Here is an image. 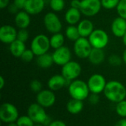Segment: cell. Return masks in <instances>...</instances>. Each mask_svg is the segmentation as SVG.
<instances>
[{"mask_svg": "<svg viewBox=\"0 0 126 126\" xmlns=\"http://www.w3.org/2000/svg\"><path fill=\"white\" fill-rule=\"evenodd\" d=\"M9 50L10 53L17 58H20L22 55V53L26 50V45L25 42L20 41L18 39H16L14 42H13L11 44L9 45Z\"/></svg>", "mask_w": 126, "mask_h": 126, "instance_id": "7402d4cb", "label": "cell"}, {"mask_svg": "<svg viewBox=\"0 0 126 126\" xmlns=\"http://www.w3.org/2000/svg\"><path fill=\"white\" fill-rule=\"evenodd\" d=\"M67 82L68 81L64 78V76L62 74H55L49 79L47 85L49 89L53 91H56L63 88L66 85Z\"/></svg>", "mask_w": 126, "mask_h": 126, "instance_id": "d6986e66", "label": "cell"}, {"mask_svg": "<svg viewBox=\"0 0 126 126\" xmlns=\"http://www.w3.org/2000/svg\"><path fill=\"white\" fill-rule=\"evenodd\" d=\"M30 87L32 91L38 94L42 90V83L38 79H33L30 83Z\"/></svg>", "mask_w": 126, "mask_h": 126, "instance_id": "836d02e7", "label": "cell"}, {"mask_svg": "<svg viewBox=\"0 0 126 126\" xmlns=\"http://www.w3.org/2000/svg\"><path fill=\"white\" fill-rule=\"evenodd\" d=\"M123 62V58L117 54H112L109 57V63L112 66H120Z\"/></svg>", "mask_w": 126, "mask_h": 126, "instance_id": "d6a6232c", "label": "cell"}, {"mask_svg": "<svg viewBox=\"0 0 126 126\" xmlns=\"http://www.w3.org/2000/svg\"><path fill=\"white\" fill-rule=\"evenodd\" d=\"M18 31L10 25H4L0 28V40L2 43L10 45L17 39Z\"/></svg>", "mask_w": 126, "mask_h": 126, "instance_id": "4fadbf2b", "label": "cell"}, {"mask_svg": "<svg viewBox=\"0 0 126 126\" xmlns=\"http://www.w3.org/2000/svg\"><path fill=\"white\" fill-rule=\"evenodd\" d=\"M45 7V0H27L24 10L31 15L41 13Z\"/></svg>", "mask_w": 126, "mask_h": 126, "instance_id": "2e32d148", "label": "cell"}, {"mask_svg": "<svg viewBox=\"0 0 126 126\" xmlns=\"http://www.w3.org/2000/svg\"><path fill=\"white\" fill-rule=\"evenodd\" d=\"M68 91L72 99L82 101L87 99L90 93L87 82H85L80 79L72 81L69 85Z\"/></svg>", "mask_w": 126, "mask_h": 126, "instance_id": "7a4b0ae2", "label": "cell"}, {"mask_svg": "<svg viewBox=\"0 0 126 126\" xmlns=\"http://www.w3.org/2000/svg\"><path fill=\"white\" fill-rule=\"evenodd\" d=\"M116 9L119 16L126 19V0H120Z\"/></svg>", "mask_w": 126, "mask_h": 126, "instance_id": "1f68e13d", "label": "cell"}, {"mask_svg": "<svg viewBox=\"0 0 126 126\" xmlns=\"http://www.w3.org/2000/svg\"><path fill=\"white\" fill-rule=\"evenodd\" d=\"M37 64L41 68L43 69L49 68L54 64L52 53H46L44 54L37 56Z\"/></svg>", "mask_w": 126, "mask_h": 126, "instance_id": "603a6c76", "label": "cell"}, {"mask_svg": "<svg viewBox=\"0 0 126 126\" xmlns=\"http://www.w3.org/2000/svg\"><path fill=\"white\" fill-rule=\"evenodd\" d=\"M64 0H50L49 7L53 10V12H61L65 7Z\"/></svg>", "mask_w": 126, "mask_h": 126, "instance_id": "4316f807", "label": "cell"}, {"mask_svg": "<svg viewBox=\"0 0 126 126\" xmlns=\"http://www.w3.org/2000/svg\"><path fill=\"white\" fill-rule=\"evenodd\" d=\"M48 126H66V123L61 120H55L50 123Z\"/></svg>", "mask_w": 126, "mask_h": 126, "instance_id": "74e56055", "label": "cell"}, {"mask_svg": "<svg viewBox=\"0 0 126 126\" xmlns=\"http://www.w3.org/2000/svg\"><path fill=\"white\" fill-rule=\"evenodd\" d=\"M87 84L91 93L99 94L104 91L107 82L103 75L94 74L89 78Z\"/></svg>", "mask_w": 126, "mask_h": 126, "instance_id": "8fae6325", "label": "cell"}, {"mask_svg": "<svg viewBox=\"0 0 126 126\" xmlns=\"http://www.w3.org/2000/svg\"><path fill=\"white\" fill-rule=\"evenodd\" d=\"M35 56V53H33V51L31 49H26L24 50V52L22 53L20 59L24 62H30L33 60Z\"/></svg>", "mask_w": 126, "mask_h": 126, "instance_id": "4dcf8cb0", "label": "cell"}, {"mask_svg": "<svg viewBox=\"0 0 126 126\" xmlns=\"http://www.w3.org/2000/svg\"><path fill=\"white\" fill-rule=\"evenodd\" d=\"M8 10H9V11H10V13H17L18 11V9L17 8V7L13 3L12 4H10L9 5V7H8Z\"/></svg>", "mask_w": 126, "mask_h": 126, "instance_id": "f35d334b", "label": "cell"}, {"mask_svg": "<svg viewBox=\"0 0 126 126\" xmlns=\"http://www.w3.org/2000/svg\"><path fill=\"white\" fill-rule=\"evenodd\" d=\"M49 41H50L51 48L55 50L57 48L63 46L65 42V37L61 32H59V33H53L52 36L49 38Z\"/></svg>", "mask_w": 126, "mask_h": 126, "instance_id": "d4e9b609", "label": "cell"}, {"mask_svg": "<svg viewBox=\"0 0 126 126\" xmlns=\"http://www.w3.org/2000/svg\"><path fill=\"white\" fill-rule=\"evenodd\" d=\"M45 126L44 125H43V124H36L35 126Z\"/></svg>", "mask_w": 126, "mask_h": 126, "instance_id": "7dc6e473", "label": "cell"}, {"mask_svg": "<svg viewBox=\"0 0 126 126\" xmlns=\"http://www.w3.org/2000/svg\"><path fill=\"white\" fill-rule=\"evenodd\" d=\"M54 63L59 66H63L72 59V53L70 49L66 46H62L57 48L52 53Z\"/></svg>", "mask_w": 126, "mask_h": 126, "instance_id": "7c38bea8", "label": "cell"}, {"mask_svg": "<svg viewBox=\"0 0 126 126\" xmlns=\"http://www.w3.org/2000/svg\"><path fill=\"white\" fill-rule=\"evenodd\" d=\"M103 93L109 101L117 103L126 99V88L122 82L111 80L107 82Z\"/></svg>", "mask_w": 126, "mask_h": 126, "instance_id": "6da1fadb", "label": "cell"}, {"mask_svg": "<svg viewBox=\"0 0 126 126\" xmlns=\"http://www.w3.org/2000/svg\"><path fill=\"white\" fill-rule=\"evenodd\" d=\"M18 126V124L16 123H8V126Z\"/></svg>", "mask_w": 126, "mask_h": 126, "instance_id": "bcb514c9", "label": "cell"}, {"mask_svg": "<svg viewBox=\"0 0 126 126\" xmlns=\"http://www.w3.org/2000/svg\"><path fill=\"white\" fill-rule=\"evenodd\" d=\"M89 102L92 105H96L100 101V97H99V94H92L91 95L89 96Z\"/></svg>", "mask_w": 126, "mask_h": 126, "instance_id": "d590c367", "label": "cell"}, {"mask_svg": "<svg viewBox=\"0 0 126 126\" xmlns=\"http://www.w3.org/2000/svg\"><path fill=\"white\" fill-rule=\"evenodd\" d=\"M29 38V32L27 29H19L17 34V39L25 42Z\"/></svg>", "mask_w": 126, "mask_h": 126, "instance_id": "e575fe53", "label": "cell"}, {"mask_svg": "<svg viewBox=\"0 0 126 126\" xmlns=\"http://www.w3.org/2000/svg\"><path fill=\"white\" fill-rule=\"evenodd\" d=\"M92 46L89 41L88 38L80 37L75 42H74L73 50L76 56L80 59H86L89 57L92 50Z\"/></svg>", "mask_w": 126, "mask_h": 126, "instance_id": "9c48e42d", "label": "cell"}, {"mask_svg": "<svg viewBox=\"0 0 126 126\" xmlns=\"http://www.w3.org/2000/svg\"><path fill=\"white\" fill-rule=\"evenodd\" d=\"M82 72V67L80 63L75 61H69L62 66L61 74L68 82H72L78 79Z\"/></svg>", "mask_w": 126, "mask_h": 126, "instance_id": "ba28073f", "label": "cell"}, {"mask_svg": "<svg viewBox=\"0 0 126 126\" xmlns=\"http://www.w3.org/2000/svg\"><path fill=\"white\" fill-rule=\"evenodd\" d=\"M82 13L78 8L70 7L64 14V19L69 25H75L80 22Z\"/></svg>", "mask_w": 126, "mask_h": 126, "instance_id": "e0dca14e", "label": "cell"}, {"mask_svg": "<svg viewBox=\"0 0 126 126\" xmlns=\"http://www.w3.org/2000/svg\"><path fill=\"white\" fill-rule=\"evenodd\" d=\"M10 3V0H0V8L4 9L8 7Z\"/></svg>", "mask_w": 126, "mask_h": 126, "instance_id": "ab89813d", "label": "cell"}, {"mask_svg": "<svg viewBox=\"0 0 126 126\" xmlns=\"http://www.w3.org/2000/svg\"><path fill=\"white\" fill-rule=\"evenodd\" d=\"M102 7L106 10H113L117 8L120 0H100Z\"/></svg>", "mask_w": 126, "mask_h": 126, "instance_id": "f1b7e54d", "label": "cell"}, {"mask_svg": "<svg viewBox=\"0 0 126 126\" xmlns=\"http://www.w3.org/2000/svg\"><path fill=\"white\" fill-rule=\"evenodd\" d=\"M122 58H123V62H124V63L126 65V48L124 50V51L123 52Z\"/></svg>", "mask_w": 126, "mask_h": 126, "instance_id": "ee69618b", "label": "cell"}, {"mask_svg": "<svg viewBox=\"0 0 126 126\" xmlns=\"http://www.w3.org/2000/svg\"><path fill=\"white\" fill-rule=\"evenodd\" d=\"M122 39H123V42L124 45L126 47V34L124 35V36H123Z\"/></svg>", "mask_w": 126, "mask_h": 126, "instance_id": "f6af8a7d", "label": "cell"}, {"mask_svg": "<svg viewBox=\"0 0 126 126\" xmlns=\"http://www.w3.org/2000/svg\"><path fill=\"white\" fill-rule=\"evenodd\" d=\"M78 29L80 37L88 38L94 30L93 22L89 19H83L78 24Z\"/></svg>", "mask_w": 126, "mask_h": 126, "instance_id": "ffe728a7", "label": "cell"}, {"mask_svg": "<svg viewBox=\"0 0 126 126\" xmlns=\"http://www.w3.org/2000/svg\"><path fill=\"white\" fill-rule=\"evenodd\" d=\"M111 30L114 36L123 38L126 33V19L120 16L115 18L111 25Z\"/></svg>", "mask_w": 126, "mask_h": 126, "instance_id": "9a60e30c", "label": "cell"}, {"mask_svg": "<svg viewBox=\"0 0 126 126\" xmlns=\"http://www.w3.org/2000/svg\"><path fill=\"white\" fill-rule=\"evenodd\" d=\"M105 57H106V55H105V52L103 49L93 48L88 59H89V61L92 64L97 65L104 62Z\"/></svg>", "mask_w": 126, "mask_h": 126, "instance_id": "44dd1931", "label": "cell"}, {"mask_svg": "<svg viewBox=\"0 0 126 126\" xmlns=\"http://www.w3.org/2000/svg\"><path fill=\"white\" fill-rule=\"evenodd\" d=\"M5 85V80L2 76H0V89H3Z\"/></svg>", "mask_w": 126, "mask_h": 126, "instance_id": "7bdbcfd3", "label": "cell"}, {"mask_svg": "<svg viewBox=\"0 0 126 126\" xmlns=\"http://www.w3.org/2000/svg\"><path fill=\"white\" fill-rule=\"evenodd\" d=\"M16 123L18 126H34L33 120L28 116H21L18 118Z\"/></svg>", "mask_w": 126, "mask_h": 126, "instance_id": "83f0119b", "label": "cell"}, {"mask_svg": "<svg viewBox=\"0 0 126 126\" xmlns=\"http://www.w3.org/2000/svg\"><path fill=\"white\" fill-rule=\"evenodd\" d=\"M27 115L36 124L49 126L51 123L50 118L46 113L44 108L37 103L31 104L27 109Z\"/></svg>", "mask_w": 126, "mask_h": 126, "instance_id": "3957f363", "label": "cell"}, {"mask_svg": "<svg viewBox=\"0 0 126 126\" xmlns=\"http://www.w3.org/2000/svg\"><path fill=\"white\" fill-rule=\"evenodd\" d=\"M17 108L10 102H4L0 107V119L3 123H10L16 122L18 118Z\"/></svg>", "mask_w": 126, "mask_h": 126, "instance_id": "52a82bcc", "label": "cell"}, {"mask_svg": "<svg viewBox=\"0 0 126 126\" xmlns=\"http://www.w3.org/2000/svg\"><path fill=\"white\" fill-rule=\"evenodd\" d=\"M48 1H50V0H48Z\"/></svg>", "mask_w": 126, "mask_h": 126, "instance_id": "c3c4849f", "label": "cell"}, {"mask_svg": "<svg viewBox=\"0 0 126 126\" xmlns=\"http://www.w3.org/2000/svg\"><path fill=\"white\" fill-rule=\"evenodd\" d=\"M102 7L100 0H80L78 9L83 15L92 17L98 14Z\"/></svg>", "mask_w": 126, "mask_h": 126, "instance_id": "5b68a950", "label": "cell"}, {"mask_svg": "<svg viewBox=\"0 0 126 126\" xmlns=\"http://www.w3.org/2000/svg\"><path fill=\"white\" fill-rule=\"evenodd\" d=\"M50 48L49 38L45 34H38L35 36L30 44V49L36 56L48 53Z\"/></svg>", "mask_w": 126, "mask_h": 126, "instance_id": "277c9868", "label": "cell"}, {"mask_svg": "<svg viewBox=\"0 0 126 126\" xmlns=\"http://www.w3.org/2000/svg\"><path fill=\"white\" fill-rule=\"evenodd\" d=\"M15 25L19 29H27L31 22L30 15L24 10H20L15 16Z\"/></svg>", "mask_w": 126, "mask_h": 126, "instance_id": "ac0fdd59", "label": "cell"}, {"mask_svg": "<svg viewBox=\"0 0 126 126\" xmlns=\"http://www.w3.org/2000/svg\"><path fill=\"white\" fill-rule=\"evenodd\" d=\"M44 25L48 32L56 33L62 30V22L58 16L53 12H49L44 16Z\"/></svg>", "mask_w": 126, "mask_h": 126, "instance_id": "30bf717a", "label": "cell"}, {"mask_svg": "<svg viewBox=\"0 0 126 126\" xmlns=\"http://www.w3.org/2000/svg\"><path fill=\"white\" fill-rule=\"evenodd\" d=\"M83 103L82 100H78L75 99L70 100L66 104V109L69 113L72 114H78L83 111Z\"/></svg>", "mask_w": 126, "mask_h": 126, "instance_id": "cb8c5ba5", "label": "cell"}, {"mask_svg": "<svg viewBox=\"0 0 126 126\" xmlns=\"http://www.w3.org/2000/svg\"><path fill=\"white\" fill-rule=\"evenodd\" d=\"M36 100L37 102L44 108H49L55 104L56 97L53 91L50 89H46L41 90L37 94Z\"/></svg>", "mask_w": 126, "mask_h": 126, "instance_id": "5bb4252c", "label": "cell"}, {"mask_svg": "<svg viewBox=\"0 0 126 126\" xmlns=\"http://www.w3.org/2000/svg\"><path fill=\"white\" fill-rule=\"evenodd\" d=\"M115 126H126V118H123L120 120H119Z\"/></svg>", "mask_w": 126, "mask_h": 126, "instance_id": "b9f144b4", "label": "cell"}, {"mask_svg": "<svg viewBox=\"0 0 126 126\" xmlns=\"http://www.w3.org/2000/svg\"><path fill=\"white\" fill-rule=\"evenodd\" d=\"M88 39L92 48H94L103 49L109 42V36L103 29H94Z\"/></svg>", "mask_w": 126, "mask_h": 126, "instance_id": "8992f818", "label": "cell"}, {"mask_svg": "<svg viewBox=\"0 0 126 126\" xmlns=\"http://www.w3.org/2000/svg\"><path fill=\"white\" fill-rule=\"evenodd\" d=\"M27 0H14L13 4L17 7L18 10H23L25 7Z\"/></svg>", "mask_w": 126, "mask_h": 126, "instance_id": "8d00e7d4", "label": "cell"}, {"mask_svg": "<svg viewBox=\"0 0 126 126\" xmlns=\"http://www.w3.org/2000/svg\"><path fill=\"white\" fill-rule=\"evenodd\" d=\"M80 0H72L71 3H70L71 7H75V8H78L79 5H80Z\"/></svg>", "mask_w": 126, "mask_h": 126, "instance_id": "60d3db41", "label": "cell"}, {"mask_svg": "<svg viewBox=\"0 0 126 126\" xmlns=\"http://www.w3.org/2000/svg\"><path fill=\"white\" fill-rule=\"evenodd\" d=\"M116 112L121 117H126V100H122L117 103Z\"/></svg>", "mask_w": 126, "mask_h": 126, "instance_id": "f546056e", "label": "cell"}, {"mask_svg": "<svg viewBox=\"0 0 126 126\" xmlns=\"http://www.w3.org/2000/svg\"><path fill=\"white\" fill-rule=\"evenodd\" d=\"M65 35L68 39L72 42H75L77 39H78L80 37L78 27L75 25H69L66 28Z\"/></svg>", "mask_w": 126, "mask_h": 126, "instance_id": "484cf974", "label": "cell"}]
</instances>
